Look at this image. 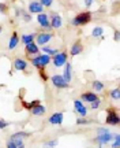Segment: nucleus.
<instances>
[{
    "label": "nucleus",
    "mask_w": 120,
    "mask_h": 148,
    "mask_svg": "<svg viewBox=\"0 0 120 148\" xmlns=\"http://www.w3.org/2000/svg\"><path fill=\"white\" fill-rule=\"evenodd\" d=\"M92 21V14L89 11H85V12H81L77 16H74V19L71 21L74 26H83L86 23H89Z\"/></svg>",
    "instance_id": "nucleus-1"
},
{
    "label": "nucleus",
    "mask_w": 120,
    "mask_h": 148,
    "mask_svg": "<svg viewBox=\"0 0 120 148\" xmlns=\"http://www.w3.org/2000/svg\"><path fill=\"white\" fill-rule=\"evenodd\" d=\"M51 56L49 55H47V53H44V55H38V56H36V58L31 60V63H33V66L34 67H37V69H45L48 64L51 63Z\"/></svg>",
    "instance_id": "nucleus-2"
},
{
    "label": "nucleus",
    "mask_w": 120,
    "mask_h": 148,
    "mask_svg": "<svg viewBox=\"0 0 120 148\" xmlns=\"http://www.w3.org/2000/svg\"><path fill=\"white\" fill-rule=\"evenodd\" d=\"M105 122H106L108 125H111V126L119 125L120 116H119V114L116 112L115 108H109V110L106 111V119H105Z\"/></svg>",
    "instance_id": "nucleus-3"
},
{
    "label": "nucleus",
    "mask_w": 120,
    "mask_h": 148,
    "mask_svg": "<svg viewBox=\"0 0 120 148\" xmlns=\"http://www.w3.org/2000/svg\"><path fill=\"white\" fill-rule=\"evenodd\" d=\"M112 138H113V134H112L109 130H106V132L98 133V134H97V137L94 138V140H96V143L98 144L100 147H102L104 144L111 143V140H112Z\"/></svg>",
    "instance_id": "nucleus-4"
},
{
    "label": "nucleus",
    "mask_w": 120,
    "mask_h": 148,
    "mask_svg": "<svg viewBox=\"0 0 120 148\" xmlns=\"http://www.w3.org/2000/svg\"><path fill=\"white\" fill-rule=\"evenodd\" d=\"M67 63V52H58L53 56V64L55 67H62Z\"/></svg>",
    "instance_id": "nucleus-5"
},
{
    "label": "nucleus",
    "mask_w": 120,
    "mask_h": 148,
    "mask_svg": "<svg viewBox=\"0 0 120 148\" xmlns=\"http://www.w3.org/2000/svg\"><path fill=\"white\" fill-rule=\"evenodd\" d=\"M37 22H38L40 26H42L44 29H47V30H51V29H52V27H51V22H49V16H48V14H44V12L38 14V16H37Z\"/></svg>",
    "instance_id": "nucleus-6"
},
{
    "label": "nucleus",
    "mask_w": 120,
    "mask_h": 148,
    "mask_svg": "<svg viewBox=\"0 0 120 148\" xmlns=\"http://www.w3.org/2000/svg\"><path fill=\"white\" fill-rule=\"evenodd\" d=\"M52 84L56 86V88H59V89H64V88H67L68 84L64 81V78H63V75H59V74H55V75H52Z\"/></svg>",
    "instance_id": "nucleus-7"
},
{
    "label": "nucleus",
    "mask_w": 120,
    "mask_h": 148,
    "mask_svg": "<svg viewBox=\"0 0 120 148\" xmlns=\"http://www.w3.org/2000/svg\"><path fill=\"white\" fill-rule=\"evenodd\" d=\"M51 38H52V34L48 32H42L40 34H37V45H45L48 42L51 41Z\"/></svg>",
    "instance_id": "nucleus-8"
},
{
    "label": "nucleus",
    "mask_w": 120,
    "mask_h": 148,
    "mask_svg": "<svg viewBox=\"0 0 120 148\" xmlns=\"http://www.w3.org/2000/svg\"><path fill=\"white\" fill-rule=\"evenodd\" d=\"M42 11H44V7L40 1H37V0L30 1V4H29V12L30 14H41Z\"/></svg>",
    "instance_id": "nucleus-9"
},
{
    "label": "nucleus",
    "mask_w": 120,
    "mask_h": 148,
    "mask_svg": "<svg viewBox=\"0 0 120 148\" xmlns=\"http://www.w3.org/2000/svg\"><path fill=\"white\" fill-rule=\"evenodd\" d=\"M27 137H29V133L18 132V133H14L10 137V140L12 143H25V138H27Z\"/></svg>",
    "instance_id": "nucleus-10"
},
{
    "label": "nucleus",
    "mask_w": 120,
    "mask_h": 148,
    "mask_svg": "<svg viewBox=\"0 0 120 148\" xmlns=\"http://www.w3.org/2000/svg\"><path fill=\"white\" fill-rule=\"evenodd\" d=\"M63 119H64V115H63V112H55L52 115L49 116V123L51 125H62L63 123Z\"/></svg>",
    "instance_id": "nucleus-11"
},
{
    "label": "nucleus",
    "mask_w": 120,
    "mask_h": 148,
    "mask_svg": "<svg viewBox=\"0 0 120 148\" xmlns=\"http://www.w3.org/2000/svg\"><path fill=\"white\" fill-rule=\"evenodd\" d=\"M49 22H51V27H53V29H59V27H62V25H63L62 16L59 15V14H52Z\"/></svg>",
    "instance_id": "nucleus-12"
},
{
    "label": "nucleus",
    "mask_w": 120,
    "mask_h": 148,
    "mask_svg": "<svg viewBox=\"0 0 120 148\" xmlns=\"http://www.w3.org/2000/svg\"><path fill=\"white\" fill-rule=\"evenodd\" d=\"M64 75H63V78H64V81L67 82V84H70L71 82V78H73V67H71V63H66L64 64Z\"/></svg>",
    "instance_id": "nucleus-13"
},
{
    "label": "nucleus",
    "mask_w": 120,
    "mask_h": 148,
    "mask_svg": "<svg viewBox=\"0 0 120 148\" xmlns=\"http://www.w3.org/2000/svg\"><path fill=\"white\" fill-rule=\"evenodd\" d=\"M74 107H75V111H77L81 116H86V114H87V108L85 107V104L81 100L74 101Z\"/></svg>",
    "instance_id": "nucleus-14"
},
{
    "label": "nucleus",
    "mask_w": 120,
    "mask_h": 148,
    "mask_svg": "<svg viewBox=\"0 0 120 148\" xmlns=\"http://www.w3.org/2000/svg\"><path fill=\"white\" fill-rule=\"evenodd\" d=\"M14 67H15V70H18V71H25V70L27 69V62L25 59L18 58L14 60Z\"/></svg>",
    "instance_id": "nucleus-15"
},
{
    "label": "nucleus",
    "mask_w": 120,
    "mask_h": 148,
    "mask_svg": "<svg viewBox=\"0 0 120 148\" xmlns=\"http://www.w3.org/2000/svg\"><path fill=\"white\" fill-rule=\"evenodd\" d=\"M30 111H31V114H33V115L40 116V115H44V114L47 112V107L42 106L41 103H40V104H37L36 107H33Z\"/></svg>",
    "instance_id": "nucleus-16"
},
{
    "label": "nucleus",
    "mask_w": 120,
    "mask_h": 148,
    "mask_svg": "<svg viewBox=\"0 0 120 148\" xmlns=\"http://www.w3.org/2000/svg\"><path fill=\"white\" fill-rule=\"evenodd\" d=\"M25 51H26L27 55H36V53L40 52V48L37 44H34V41L30 42V44H27L26 48H25Z\"/></svg>",
    "instance_id": "nucleus-17"
},
{
    "label": "nucleus",
    "mask_w": 120,
    "mask_h": 148,
    "mask_svg": "<svg viewBox=\"0 0 120 148\" xmlns=\"http://www.w3.org/2000/svg\"><path fill=\"white\" fill-rule=\"evenodd\" d=\"M81 99H82L83 101L92 103V101H94L96 99H98V96L96 95L94 92H85V93H82V95H81Z\"/></svg>",
    "instance_id": "nucleus-18"
},
{
    "label": "nucleus",
    "mask_w": 120,
    "mask_h": 148,
    "mask_svg": "<svg viewBox=\"0 0 120 148\" xmlns=\"http://www.w3.org/2000/svg\"><path fill=\"white\" fill-rule=\"evenodd\" d=\"M82 51H83V45H82L79 41H77L75 44H73V47L70 49V53H71L73 56H77V55H79Z\"/></svg>",
    "instance_id": "nucleus-19"
},
{
    "label": "nucleus",
    "mask_w": 120,
    "mask_h": 148,
    "mask_svg": "<svg viewBox=\"0 0 120 148\" xmlns=\"http://www.w3.org/2000/svg\"><path fill=\"white\" fill-rule=\"evenodd\" d=\"M18 42H19V38H18V34L16 33H12V36L10 37V41H8V49H15L16 45H18Z\"/></svg>",
    "instance_id": "nucleus-20"
},
{
    "label": "nucleus",
    "mask_w": 120,
    "mask_h": 148,
    "mask_svg": "<svg viewBox=\"0 0 120 148\" xmlns=\"http://www.w3.org/2000/svg\"><path fill=\"white\" fill-rule=\"evenodd\" d=\"M34 41V34L31 33V34H23L22 36V42L25 44V45H27V44H30V42Z\"/></svg>",
    "instance_id": "nucleus-21"
},
{
    "label": "nucleus",
    "mask_w": 120,
    "mask_h": 148,
    "mask_svg": "<svg viewBox=\"0 0 120 148\" xmlns=\"http://www.w3.org/2000/svg\"><path fill=\"white\" fill-rule=\"evenodd\" d=\"M92 86H93V89L96 90V92H101V90H104V88H105L104 82H101V81H94Z\"/></svg>",
    "instance_id": "nucleus-22"
},
{
    "label": "nucleus",
    "mask_w": 120,
    "mask_h": 148,
    "mask_svg": "<svg viewBox=\"0 0 120 148\" xmlns=\"http://www.w3.org/2000/svg\"><path fill=\"white\" fill-rule=\"evenodd\" d=\"M42 52H45L47 55H49V56H55L59 51H58V49H55V48H49V47H45V45H44V48H42Z\"/></svg>",
    "instance_id": "nucleus-23"
},
{
    "label": "nucleus",
    "mask_w": 120,
    "mask_h": 148,
    "mask_svg": "<svg viewBox=\"0 0 120 148\" xmlns=\"http://www.w3.org/2000/svg\"><path fill=\"white\" fill-rule=\"evenodd\" d=\"M37 104H40V101H38V100L30 101V103H26V101H22V106L25 107L26 110H31V108H33V107H36Z\"/></svg>",
    "instance_id": "nucleus-24"
},
{
    "label": "nucleus",
    "mask_w": 120,
    "mask_h": 148,
    "mask_svg": "<svg viewBox=\"0 0 120 148\" xmlns=\"http://www.w3.org/2000/svg\"><path fill=\"white\" fill-rule=\"evenodd\" d=\"M102 33H104V29L101 26H97L93 29V32H92V36L93 37H101L102 36Z\"/></svg>",
    "instance_id": "nucleus-25"
},
{
    "label": "nucleus",
    "mask_w": 120,
    "mask_h": 148,
    "mask_svg": "<svg viewBox=\"0 0 120 148\" xmlns=\"http://www.w3.org/2000/svg\"><path fill=\"white\" fill-rule=\"evenodd\" d=\"M109 96L113 99V100H119V88H115L109 92Z\"/></svg>",
    "instance_id": "nucleus-26"
},
{
    "label": "nucleus",
    "mask_w": 120,
    "mask_h": 148,
    "mask_svg": "<svg viewBox=\"0 0 120 148\" xmlns=\"http://www.w3.org/2000/svg\"><path fill=\"white\" fill-rule=\"evenodd\" d=\"M100 106H101V99H100V97L90 103V108H92V110H97Z\"/></svg>",
    "instance_id": "nucleus-27"
},
{
    "label": "nucleus",
    "mask_w": 120,
    "mask_h": 148,
    "mask_svg": "<svg viewBox=\"0 0 120 148\" xmlns=\"http://www.w3.org/2000/svg\"><path fill=\"white\" fill-rule=\"evenodd\" d=\"M58 140H51V141H48V143L44 144V148H56L58 145Z\"/></svg>",
    "instance_id": "nucleus-28"
},
{
    "label": "nucleus",
    "mask_w": 120,
    "mask_h": 148,
    "mask_svg": "<svg viewBox=\"0 0 120 148\" xmlns=\"http://www.w3.org/2000/svg\"><path fill=\"white\" fill-rule=\"evenodd\" d=\"M40 3L42 4V7H51L53 3V0H40Z\"/></svg>",
    "instance_id": "nucleus-29"
},
{
    "label": "nucleus",
    "mask_w": 120,
    "mask_h": 148,
    "mask_svg": "<svg viewBox=\"0 0 120 148\" xmlns=\"http://www.w3.org/2000/svg\"><path fill=\"white\" fill-rule=\"evenodd\" d=\"M119 144H120V136H119V134H115V143H113V145H112V147H113V148H119Z\"/></svg>",
    "instance_id": "nucleus-30"
},
{
    "label": "nucleus",
    "mask_w": 120,
    "mask_h": 148,
    "mask_svg": "<svg viewBox=\"0 0 120 148\" xmlns=\"http://www.w3.org/2000/svg\"><path fill=\"white\" fill-rule=\"evenodd\" d=\"M7 11H8V7H7V4H4V3H0V12L5 14Z\"/></svg>",
    "instance_id": "nucleus-31"
},
{
    "label": "nucleus",
    "mask_w": 120,
    "mask_h": 148,
    "mask_svg": "<svg viewBox=\"0 0 120 148\" xmlns=\"http://www.w3.org/2000/svg\"><path fill=\"white\" fill-rule=\"evenodd\" d=\"M7 126H10V123H8V122H5L4 119H1V118H0V129H5Z\"/></svg>",
    "instance_id": "nucleus-32"
},
{
    "label": "nucleus",
    "mask_w": 120,
    "mask_h": 148,
    "mask_svg": "<svg viewBox=\"0 0 120 148\" xmlns=\"http://www.w3.org/2000/svg\"><path fill=\"white\" fill-rule=\"evenodd\" d=\"M22 16H23V21L25 22H30L31 21V18L29 14H26V12H22Z\"/></svg>",
    "instance_id": "nucleus-33"
},
{
    "label": "nucleus",
    "mask_w": 120,
    "mask_h": 148,
    "mask_svg": "<svg viewBox=\"0 0 120 148\" xmlns=\"http://www.w3.org/2000/svg\"><path fill=\"white\" fill-rule=\"evenodd\" d=\"M40 77H41L44 81H47V79H48V75L44 73V69H40Z\"/></svg>",
    "instance_id": "nucleus-34"
},
{
    "label": "nucleus",
    "mask_w": 120,
    "mask_h": 148,
    "mask_svg": "<svg viewBox=\"0 0 120 148\" xmlns=\"http://www.w3.org/2000/svg\"><path fill=\"white\" fill-rule=\"evenodd\" d=\"M87 119H77V123H78V125H85V123H87Z\"/></svg>",
    "instance_id": "nucleus-35"
},
{
    "label": "nucleus",
    "mask_w": 120,
    "mask_h": 148,
    "mask_svg": "<svg viewBox=\"0 0 120 148\" xmlns=\"http://www.w3.org/2000/svg\"><path fill=\"white\" fill-rule=\"evenodd\" d=\"M7 148H16V147H15V144L12 143L11 140H8V141H7Z\"/></svg>",
    "instance_id": "nucleus-36"
},
{
    "label": "nucleus",
    "mask_w": 120,
    "mask_h": 148,
    "mask_svg": "<svg viewBox=\"0 0 120 148\" xmlns=\"http://www.w3.org/2000/svg\"><path fill=\"white\" fill-rule=\"evenodd\" d=\"M92 4H93V0H85V5H86L87 8H90Z\"/></svg>",
    "instance_id": "nucleus-37"
},
{
    "label": "nucleus",
    "mask_w": 120,
    "mask_h": 148,
    "mask_svg": "<svg viewBox=\"0 0 120 148\" xmlns=\"http://www.w3.org/2000/svg\"><path fill=\"white\" fill-rule=\"evenodd\" d=\"M115 41H119V30L115 32Z\"/></svg>",
    "instance_id": "nucleus-38"
},
{
    "label": "nucleus",
    "mask_w": 120,
    "mask_h": 148,
    "mask_svg": "<svg viewBox=\"0 0 120 148\" xmlns=\"http://www.w3.org/2000/svg\"><path fill=\"white\" fill-rule=\"evenodd\" d=\"M1 30H3V27H1V26H0V32H1Z\"/></svg>",
    "instance_id": "nucleus-39"
}]
</instances>
